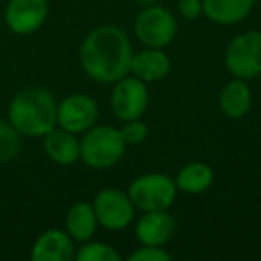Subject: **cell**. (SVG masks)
I'll list each match as a JSON object with an SVG mask.
<instances>
[{
    "instance_id": "cell-1",
    "label": "cell",
    "mask_w": 261,
    "mask_h": 261,
    "mask_svg": "<svg viewBox=\"0 0 261 261\" xmlns=\"http://www.w3.org/2000/svg\"><path fill=\"white\" fill-rule=\"evenodd\" d=\"M129 38L123 31L106 25L91 31L81 47V63L91 79L116 83L130 72Z\"/></svg>"
},
{
    "instance_id": "cell-2",
    "label": "cell",
    "mask_w": 261,
    "mask_h": 261,
    "mask_svg": "<svg viewBox=\"0 0 261 261\" xmlns=\"http://www.w3.org/2000/svg\"><path fill=\"white\" fill-rule=\"evenodd\" d=\"M8 118L22 136H45L58 123V102L47 90L31 88L13 98Z\"/></svg>"
},
{
    "instance_id": "cell-3",
    "label": "cell",
    "mask_w": 261,
    "mask_h": 261,
    "mask_svg": "<svg viewBox=\"0 0 261 261\" xmlns=\"http://www.w3.org/2000/svg\"><path fill=\"white\" fill-rule=\"evenodd\" d=\"M125 150L120 130L115 127H95L88 129L81 142V158L88 167L108 168L118 163Z\"/></svg>"
},
{
    "instance_id": "cell-4",
    "label": "cell",
    "mask_w": 261,
    "mask_h": 261,
    "mask_svg": "<svg viewBox=\"0 0 261 261\" xmlns=\"http://www.w3.org/2000/svg\"><path fill=\"white\" fill-rule=\"evenodd\" d=\"M177 185L163 174L142 175L129 186V199L143 211H165L172 206Z\"/></svg>"
},
{
    "instance_id": "cell-5",
    "label": "cell",
    "mask_w": 261,
    "mask_h": 261,
    "mask_svg": "<svg viewBox=\"0 0 261 261\" xmlns=\"http://www.w3.org/2000/svg\"><path fill=\"white\" fill-rule=\"evenodd\" d=\"M229 72L240 79H252L261 73V33L252 31L234 38L225 52Z\"/></svg>"
},
{
    "instance_id": "cell-6",
    "label": "cell",
    "mask_w": 261,
    "mask_h": 261,
    "mask_svg": "<svg viewBox=\"0 0 261 261\" xmlns=\"http://www.w3.org/2000/svg\"><path fill=\"white\" fill-rule=\"evenodd\" d=\"M116 83L118 84L111 95L113 113L123 122L138 120L149 104V93L143 81H140L138 77H122Z\"/></svg>"
},
{
    "instance_id": "cell-7",
    "label": "cell",
    "mask_w": 261,
    "mask_h": 261,
    "mask_svg": "<svg viewBox=\"0 0 261 261\" xmlns=\"http://www.w3.org/2000/svg\"><path fill=\"white\" fill-rule=\"evenodd\" d=\"M136 36L143 45L150 48H160L168 45L175 36V20L167 9L149 6L136 18Z\"/></svg>"
},
{
    "instance_id": "cell-8",
    "label": "cell",
    "mask_w": 261,
    "mask_h": 261,
    "mask_svg": "<svg viewBox=\"0 0 261 261\" xmlns=\"http://www.w3.org/2000/svg\"><path fill=\"white\" fill-rule=\"evenodd\" d=\"M135 204L129 195L118 190H102L93 202V211L97 222L108 229H123L133 220Z\"/></svg>"
},
{
    "instance_id": "cell-9",
    "label": "cell",
    "mask_w": 261,
    "mask_h": 261,
    "mask_svg": "<svg viewBox=\"0 0 261 261\" xmlns=\"http://www.w3.org/2000/svg\"><path fill=\"white\" fill-rule=\"evenodd\" d=\"M48 15L47 0H9L4 18L16 34H31L45 23Z\"/></svg>"
},
{
    "instance_id": "cell-10",
    "label": "cell",
    "mask_w": 261,
    "mask_h": 261,
    "mask_svg": "<svg viewBox=\"0 0 261 261\" xmlns=\"http://www.w3.org/2000/svg\"><path fill=\"white\" fill-rule=\"evenodd\" d=\"M98 115L97 104L88 95H70L61 104H58L59 127L70 130L73 135L86 133L91 129Z\"/></svg>"
},
{
    "instance_id": "cell-11",
    "label": "cell",
    "mask_w": 261,
    "mask_h": 261,
    "mask_svg": "<svg viewBox=\"0 0 261 261\" xmlns=\"http://www.w3.org/2000/svg\"><path fill=\"white\" fill-rule=\"evenodd\" d=\"M75 257L72 236L59 229L45 231L31 250L33 261H70Z\"/></svg>"
},
{
    "instance_id": "cell-12",
    "label": "cell",
    "mask_w": 261,
    "mask_h": 261,
    "mask_svg": "<svg viewBox=\"0 0 261 261\" xmlns=\"http://www.w3.org/2000/svg\"><path fill=\"white\" fill-rule=\"evenodd\" d=\"M175 222L165 211H147L136 225V236L143 245H165L172 238Z\"/></svg>"
},
{
    "instance_id": "cell-13",
    "label": "cell",
    "mask_w": 261,
    "mask_h": 261,
    "mask_svg": "<svg viewBox=\"0 0 261 261\" xmlns=\"http://www.w3.org/2000/svg\"><path fill=\"white\" fill-rule=\"evenodd\" d=\"M45 152L58 165H72L81 156V142L75 135L63 127H54L43 136Z\"/></svg>"
},
{
    "instance_id": "cell-14",
    "label": "cell",
    "mask_w": 261,
    "mask_h": 261,
    "mask_svg": "<svg viewBox=\"0 0 261 261\" xmlns=\"http://www.w3.org/2000/svg\"><path fill=\"white\" fill-rule=\"evenodd\" d=\"M256 0H202V11L217 23H236L252 11Z\"/></svg>"
},
{
    "instance_id": "cell-15",
    "label": "cell",
    "mask_w": 261,
    "mask_h": 261,
    "mask_svg": "<svg viewBox=\"0 0 261 261\" xmlns=\"http://www.w3.org/2000/svg\"><path fill=\"white\" fill-rule=\"evenodd\" d=\"M170 70V61L168 58L158 48H149L140 54L133 56L130 59V72L135 73L140 81H160Z\"/></svg>"
},
{
    "instance_id": "cell-16",
    "label": "cell",
    "mask_w": 261,
    "mask_h": 261,
    "mask_svg": "<svg viewBox=\"0 0 261 261\" xmlns=\"http://www.w3.org/2000/svg\"><path fill=\"white\" fill-rule=\"evenodd\" d=\"M97 227V217H95L93 206L86 202H77L70 207L66 215V229L72 240L86 242L91 238Z\"/></svg>"
},
{
    "instance_id": "cell-17",
    "label": "cell",
    "mask_w": 261,
    "mask_h": 261,
    "mask_svg": "<svg viewBox=\"0 0 261 261\" xmlns=\"http://www.w3.org/2000/svg\"><path fill=\"white\" fill-rule=\"evenodd\" d=\"M220 108L229 118H240L250 108V91L249 86L242 79H234L222 90Z\"/></svg>"
},
{
    "instance_id": "cell-18",
    "label": "cell",
    "mask_w": 261,
    "mask_h": 261,
    "mask_svg": "<svg viewBox=\"0 0 261 261\" xmlns=\"http://www.w3.org/2000/svg\"><path fill=\"white\" fill-rule=\"evenodd\" d=\"M213 182V172L204 163L186 165L177 175V188L186 193H202Z\"/></svg>"
},
{
    "instance_id": "cell-19",
    "label": "cell",
    "mask_w": 261,
    "mask_h": 261,
    "mask_svg": "<svg viewBox=\"0 0 261 261\" xmlns=\"http://www.w3.org/2000/svg\"><path fill=\"white\" fill-rule=\"evenodd\" d=\"M20 133L9 122L0 120V163L13 161L20 152L22 140Z\"/></svg>"
},
{
    "instance_id": "cell-20",
    "label": "cell",
    "mask_w": 261,
    "mask_h": 261,
    "mask_svg": "<svg viewBox=\"0 0 261 261\" xmlns=\"http://www.w3.org/2000/svg\"><path fill=\"white\" fill-rule=\"evenodd\" d=\"M75 257L79 261H118L120 254L106 243H86L77 250Z\"/></svg>"
},
{
    "instance_id": "cell-21",
    "label": "cell",
    "mask_w": 261,
    "mask_h": 261,
    "mask_svg": "<svg viewBox=\"0 0 261 261\" xmlns=\"http://www.w3.org/2000/svg\"><path fill=\"white\" fill-rule=\"evenodd\" d=\"M120 135H122L125 145H127V143H130V145H136V143H142L143 140L147 138V135H149V129H147L145 123L140 122V120H130V122H127L125 127L120 130Z\"/></svg>"
},
{
    "instance_id": "cell-22",
    "label": "cell",
    "mask_w": 261,
    "mask_h": 261,
    "mask_svg": "<svg viewBox=\"0 0 261 261\" xmlns=\"http://www.w3.org/2000/svg\"><path fill=\"white\" fill-rule=\"evenodd\" d=\"M129 261H170V254L160 245H145L129 256Z\"/></svg>"
},
{
    "instance_id": "cell-23",
    "label": "cell",
    "mask_w": 261,
    "mask_h": 261,
    "mask_svg": "<svg viewBox=\"0 0 261 261\" xmlns=\"http://www.w3.org/2000/svg\"><path fill=\"white\" fill-rule=\"evenodd\" d=\"M179 11L185 18L195 20L202 13V2L200 0H181L179 2Z\"/></svg>"
},
{
    "instance_id": "cell-24",
    "label": "cell",
    "mask_w": 261,
    "mask_h": 261,
    "mask_svg": "<svg viewBox=\"0 0 261 261\" xmlns=\"http://www.w3.org/2000/svg\"><path fill=\"white\" fill-rule=\"evenodd\" d=\"M140 4H143V6H150V4H154L156 0H138Z\"/></svg>"
}]
</instances>
